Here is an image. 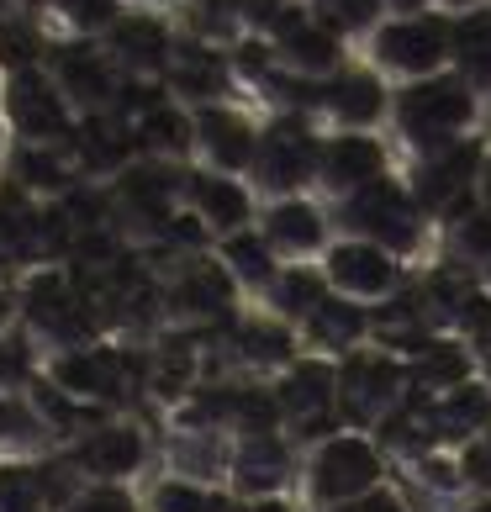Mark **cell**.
I'll use <instances>...</instances> for the list:
<instances>
[{
    "instance_id": "6da1fadb",
    "label": "cell",
    "mask_w": 491,
    "mask_h": 512,
    "mask_svg": "<svg viewBox=\"0 0 491 512\" xmlns=\"http://www.w3.org/2000/svg\"><path fill=\"white\" fill-rule=\"evenodd\" d=\"M486 101L470 90L455 69L428 74L412 85H391V117H386V143L396 148V164H423L433 154H449L455 143L481 132Z\"/></svg>"
},
{
    "instance_id": "7a4b0ae2",
    "label": "cell",
    "mask_w": 491,
    "mask_h": 512,
    "mask_svg": "<svg viewBox=\"0 0 491 512\" xmlns=\"http://www.w3.org/2000/svg\"><path fill=\"white\" fill-rule=\"evenodd\" d=\"M391 481V460L375 444V433L360 428H338L328 439H317L301 449V470H296V507L301 512H333L381 491Z\"/></svg>"
},
{
    "instance_id": "3957f363",
    "label": "cell",
    "mask_w": 491,
    "mask_h": 512,
    "mask_svg": "<svg viewBox=\"0 0 491 512\" xmlns=\"http://www.w3.org/2000/svg\"><path fill=\"white\" fill-rule=\"evenodd\" d=\"M328 217H333L338 238L381 243V249H391L396 259H407V264L418 259L423 243H428V217H423V206L412 201L402 169L386 175V180H375V185H365V191L344 196V201H333Z\"/></svg>"
},
{
    "instance_id": "277c9868",
    "label": "cell",
    "mask_w": 491,
    "mask_h": 512,
    "mask_svg": "<svg viewBox=\"0 0 491 512\" xmlns=\"http://www.w3.org/2000/svg\"><path fill=\"white\" fill-rule=\"evenodd\" d=\"M317 164H323V127L307 111H270L259 132V154L249 185L259 201L317 196Z\"/></svg>"
},
{
    "instance_id": "5b68a950",
    "label": "cell",
    "mask_w": 491,
    "mask_h": 512,
    "mask_svg": "<svg viewBox=\"0 0 491 512\" xmlns=\"http://www.w3.org/2000/svg\"><path fill=\"white\" fill-rule=\"evenodd\" d=\"M360 59L386 85H412V80H428V74H444L449 69V16L444 11L386 16L360 43Z\"/></svg>"
},
{
    "instance_id": "8992f818",
    "label": "cell",
    "mask_w": 491,
    "mask_h": 512,
    "mask_svg": "<svg viewBox=\"0 0 491 512\" xmlns=\"http://www.w3.org/2000/svg\"><path fill=\"white\" fill-rule=\"evenodd\" d=\"M301 111L317 117L323 132H386L391 85L354 53V59L344 69H333L328 80L301 85Z\"/></svg>"
},
{
    "instance_id": "52a82bcc",
    "label": "cell",
    "mask_w": 491,
    "mask_h": 512,
    "mask_svg": "<svg viewBox=\"0 0 491 512\" xmlns=\"http://www.w3.org/2000/svg\"><path fill=\"white\" fill-rule=\"evenodd\" d=\"M338 365V423L344 428H360L375 433L386 417L407 402V359H396L381 344H365Z\"/></svg>"
},
{
    "instance_id": "ba28073f",
    "label": "cell",
    "mask_w": 491,
    "mask_h": 512,
    "mask_svg": "<svg viewBox=\"0 0 491 512\" xmlns=\"http://www.w3.org/2000/svg\"><path fill=\"white\" fill-rule=\"evenodd\" d=\"M486 138L476 132V138H465L455 143L449 154H433L423 164H407L402 169V180H407V191L412 201L423 206V217L428 227H449V222H460L476 212V185H481V164H486Z\"/></svg>"
},
{
    "instance_id": "9c48e42d",
    "label": "cell",
    "mask_w": 491,
    "mask_h": 512,
    "mask_svg": "<svg viewBox=\"0 0 491 512\" xmlns=\"http://www.w3.org/2000/svg\"><path fill=\"white\" fill-rule=\"evenodd\" d=\"M0 117H6V132L22 148H59L74 138V122H80L48 64L0 80Z\"/></svg>"
},
{
    "instance_id": "30bf717a",
    "label": "cell",
    "mask_w": 491,
    "mask_h": 512,
    "mask_svg": "<svg viewBox=\"0 0 491 512\" xmlns=\"http://www.w3.org/2000/svg\"><path fill=\"white\" fill-rule=\"evenodd\" d=\"M259 132H264V117H254L238 96L196 106L191 111V164L212 169V175L249 180L254 154H259Z\"/></svg>"
},
{
    "instance_id": "8fae6325",
    "label": "cell",
    "mask_w": 491,
    "mask_h": 512,
    "mask_svg": "<svg viewBox=\"0 0 491 512\" xmlns=\"http://www.w3.org/2000/svg\"><path fill=\"white\" fill-rule=\"evenodd\" d=\"M16 307H22L27 338L48 344L53 354H74V349L96 344V322H90L80 291L69 286V275L59 270H37L22 286V296H16Z\"/></svg>"
},
{
    "instance_id": "7c38bea8",
    "label": "cell",
    "mask_w": 491,
    "mask_h": 512,
    "mask_svg": "<svg viewBox=\"0 0 491 512\" xmlns=\"http://www.w3.org/2000/svg\"><path fill=\"white\" fill-rule=\"evenodd\" d=\"M323 280L333 296L381 307V301H396L407 291V259H396L391 249L365 238H333L323 254Z\"/></svg>"
},
{
    "instance_id": "4fadbf2b",
    "label": "cell",
    "mask_w": 491,
    "mask_h": 512,
    "mask_svg": "<svg viewBox=\"0 0 491 512\" xmlns=\"http://www.w3.org/2000/svg\"><path fill=\"white\" fill-rule=\"evenodd\" d=\"M264 43L275 48L280 74H291V80H301V85L328 80L333 69H344L354 59V43H344L323 16H312V6H286V16L270 27Z\"/></svg>"
},
{
    "instance_id": "5bb4252c",
    "label": "cell",
    "mask_w": 491,
    "mask_h": 512,
    "mask_svg": "<svg viewBox=\"0 0 491 512\" xmlns=\"http://www.w3.org/2000/svg\"><path fill=\"white\" fill-rule=\"evenodd\" d=\"M396 148L386 132H323V164H317V201H344L365 185L396 175Z\"/></svg>"
},
{
    "instance_id": "9a60e30c",
    "label": "cell",
    "mask_w": 491,
    "mask_h": 512,
    "mask_svg": "<svg viewBox=\"0 0 491 512\" xmlns=\"http://www.w3.org/2000/svg\"><path fill=\"white\" fill-rule=\"evenodd\" d=\"M301 454L286 428H249L233 433L228 449V491L233 497H286L296 486Z\"/></svg>"
},
{
    "instance_id": "2e32d148",
    "label": "cell",
    "mask_w": 491,
    "mask_h": 512,
    "mask_svg": "<svg viewBox=\"0 0 491 512\" xmlns=\"http://www.w3.org/2000/svg\"><path fill=\"white\" fill-rule=\"evenodd\" d=\"M106 59L117 64L122 80H164L169 64H175V48H180V27L175 16H159V11H143V6H127L117 16V27L101 37Z\"/></svg>"
},
{
    "instance_id": "e0dca14e",
    "label": "cell",
    "mask_w": 491,
    "mask_h": 512,
    "mask_svg": "<svg viewBox=\"0 0 491 512\" xmlns=\"http://www.w3.org/2000/svg\"><path fill=\"white\" fill-rule=\"evenodd\" d=\"M259 233L270 243V254L280 264H323L333 233L328 201L317 196H280V201H259Z\"/></svg>"
},
{
    "instance_id": "ac0fdd59",
    "label": "cell",
    "mask_w": 491,
    "mask_h": 512,
    "mask_svg": "<svg viewBox=\"0 0 491 512\" xmlns=\"http://www.w3.org/2000/svg\"><path fill=\"white\" fill-rule=\"evenodd\" d=\"M180 206L196 217V227H206L212 243L259 222V196L249 180L212 175V169H196V164H185V175H180Z\"/></svg>"
},
{
    "instance_id": "d6986e66",
    "label": "cell",
    "mask_w": 491,
    "mask_h": 512,
    "mask_svg": "<svg viewBox=\"0 0 491 512\" xmlns=\"http://www.w3.org/2000/svg\"><path fill=\"white\" fill-rule=\"evenodd\" d=\"M69 470L80 481H106V486H132L148 465V439L138 423H96L64 449Z\"/></svg>"
},
{
    "instance_id": "ffe728a7",
    "label": "cell",
    "mask_w": 491,
    "mask_h": 512,
    "mask_svg": "<svg viewBox=\"0 0 491 512\" xmlns=\"http://www.w3.org/2000/svg\"><path fill=\"white\" fill-rule=\"evenodd\" d=\"M275 412L286 428H307L317 417L338 423V365L323 354H296L286 370L275 375Z\"/></svg>"
},
{
    "instance_id": "44dd1931",
    "label": "cell",
    "mask_w": 491,
    "mask_h": 512,
    "mask_svg": "<svg viewBox=\"0 0 491 512\" xmlns=\"http://www.w3.org/2000/svg\"><path fill=\"white\" fill-rule=\"evenodd\" d=\"M48 74L59 80L64 101L74 106V117L111 106V101H117V85H122V74H117V64L106 59L101 43H69V37H59V43H53Z\"/></svg>"
},
{
    "instance_id": "7402d4cb",
    "label": "cell",
    "mask_w": 491,
    "mask_h": 512,
    "mask_svg": "<svg viewBox=\"0 0 491 512\" xmlns=\"http://www.w3.org/2000/svg\"><path fill=\"white\" fill-rule=\"evenodd\" d=\"M64 454L43 460H0V512H59L80 486H59Z\"/></svg>"
},
{
    "instance_id": "603a6c76",
    "label": "cell",
    "mask_w": 491,
    "mask_h": 512,
    "mask_svg": "<svg viewBox=\"0 0 491 512\" xmlns=\"http://www.w3.org/2000/svg\"><path fill=\"white\" fill-rule=\"evenodd\" d=\"M370 307H360V301H344V296H323L317 307L307 312V322L296 328L301 338V349L307 354H323V359H344L354 349H365L370 344Z\"/></svg>"
},
{
    "instance_id": "cb8c5ba5",
    "label": "cell",
    "mask_w": 491,
    "mask_h": 512,
    "mask_svg": "<svg viewBox=\"0 0 491 512\" xmlns=\"http://www.w3.org/2000/svg\"><path fill=\"white\" fill-rule=\"evenodd\" d=\"M43 454H59V433L43 402L32 391H0V460H43Z\"/></svg>"
},
{
    "instance_id": "d4e9b609",
    "label": "cell",
    "mask_w": 491,
    "mask_h": 512,
    "mask_svg": "<svg viewBox=\"0 0 491 512\" xmlns=\"http://www.w3.org/2000/svg\"><path fill=\"white\" fill-rule=\"evenodd\" d=\"M481 365H476V354H470L455 333H439V338H428V344L407 359V391H418V396H444V391H455L465 381H476Z\"/></svg>"
},
{
    "instance_id": "484cf974",
    "label": "cell",
    "mask_w": 491,
    "mask_h": 512,
    "mask_svg": "<svg viewBox=\"0 0 491 512\" xmlns=\"http://www.w3.org/2000/svg\"><path fill=\"white\" fill-rule=\"evenodd\" d=\"M212 259L222 264V275L233 280V291L249 296L254 307L264 301V291H270L275 275H280V259L270 254V243H264L259 227H243V233H233V238H217Z\"/></svg>"
},
{
    "instance_id": "4316f807",
    "label": "cell",
    "mask_w": 491,
    "mask_h": 512,
    "mask_svg": "<svg viewBox=\"0 0 491 512\" xmlns=\"http://www.w3.org/2000/svg\"><path fill=\"white\" fill-rule=\"evenodd\" d=\"M428 412H433L439 449H465L470 439H481V433L491 428V386L476 375V381H465V386H455V391L433 396Z\"/></svg>"
},
{
    "instance_id": "83f0119b",
    "label": "cell",
    "mask_w": 491,
    "mask_h": 512,
    "mask_svg": "<svg viewBox=\"0 0 491 512\" xmlns=\"http://www.w3.org/2000/svg\"><path fill=\"white\" fill-rule=\"evenodd\" d=\"M449 69L481 101H491V6L449 16Z\"/></svg>"
},
{
    "instance_id": "f1b7e54d",
    "label": "cell",
    "mask_w": 491,
    "mask_h": 512,
    "mask_svg": "<svg viewBox=\"0 0 491 512\" xmlns=\"http://www.w3.org/2000/svg\"><path fill=\"white\" fill-rule=\"evenodd\" d=\"M175 27L191 43L233 48L238 37H249V0H180Z\"/></svg>"
},
{
    "instance_id": "f546056e",
    "label": "cell",
    "mask_w": 491,
    "mask_h": 512,
    "mask_svg": "<svg viewBox=\"0 0 491 512\" xmlns=\"http://www.w3.org/2000/svg\"><path fill=\"white\" fill-rule=\"evenodd\" d=\"M323 296H328L323 264H280V275H275V286L264 291L259 312L280 317L286 328H301V322H307V312H312Z\"/></svg>"
},
{
    "instance_id": "4dcf8cb0",
    "label": "cell",
    "mask_w": 491,
    "mask_h": 512,
    "mask_svg": "<svg viewBox=\"0 0 491 512\" xmlns=\"http://www.w3.org/2000/svg\"><path fill=\"white\" fill-rule=\"evenodd\" d=\"M53 53V37L37 16H22L11 6H0V80L11 74H27V69H43Z\"/></svg>"
},
{
    "instance_id": "1f68e13d",
    "label": "cell",
    "mask_w": 491,
    "mask_h": 512,
    "mask_svg": "<svg viewBox=\"0 0 491 512\" xmlns=\"http://www.w3.org/2000/svg\"><path fill=\"white\" fill-rule=\"evenodd\" d=\"M122 11H127V0H53L48 27L69 37V43H101L117 27Z\"/></svg>"
},
{
    "instance_id": "d6a6232c",
    "label": "cell",
    "mask_w": 491,
    "mask_h": 512,
    "mask_svg": "<svg viewBox=\"0 0 491 512\" xmlns=\"http://www.w3.org/2000/svg\"><path fill=\"white\" fill-rule=\"evenodd\" d=\"M222 502H228V491L191 476H159L143 491V512H222Z\"/></svg>"
},
{
    "instance_id": "836d02e7",
    "label": "cell",
    "mask_w": 491,
    "mask_h": 512,
    "mask_svg": "<svg viewBox=\"0 0 491 512\" xmlns=\"http://www.w3.org/2000/svg\"><path fill=\"white\" fill-rule=\"evenodd\" d=\"M444 233V249H449V264L455 270H465V275H486V264H491V212H470V217H460V222H449V227H439Z\"/></svg>"
},
{
    "instance_id": "e575fe53",
    "label": "cell",
    "mask_w": 491,
    "mask_h": 512,
    "mask_svg": "<svg viewBox=\"0 0 491 512\" xmlns=\"http://www.w3.org/2000/svg\"><path fill=\"white\" fill-rule=\"evenodd\" d=\"M307 6H312V16H323V22L344 37V43H354V48H360L365 37L386 22L381 0H307Z\"/></svg>"
},
{
    "instance_id": "d590c367",
    "label": "cell",
    "mask_w": 491,
    "mask_h": 512,
    "mask_svg": "<svg viewBox=\"0 0 491 512\" xmlns=\"http://www.w3.org/2000/svg\"><path fill=\"white\" fill-rule=\"evenodd\" d=\"M460 338V344L476 354V365H491V291L476 286L465 301H460V312H455V328H449Z\"/></svg>"
},
{
    "instance_id": "8d00e7d4",
    "label": "cell",
    "mask_w": 491,
    "mask_h": 512,
    "mask_svg": "<svg viewBox=\"0 0 491 512\" xmlns=\"http://www.w3.org/2000/svg\"><path fill=\"white\" fill-rule=\"evenodd\" d=\"M59 512H143V497L132 486H106V481H85Z\"/></svg>"
},
{
    "instance_id": "74e56055",
    "label": "cell",
    "mask_w": 491,
    "mask_h": 512,
    "mask_svg": "<svg viewBox=\"0 0 491 512\" xmlns=\"http://www.w3.org/2000/svg\"><path fill=\"white\" fill-rule=\"evenodd\" d=\"M37 344L22 333H0V391H27L32 386V375H37Z\"/></svg>"
},
{
    "instance_id": "f35d334b",
    "label": "cell",
    "mask_w": 491,
    "mask_h": 512,
    "mask_svg": "<svg viewBox=\"0 0 491 512\" xmlns=\"http://www.w3.org/2000/svg\"><path fill=\"white\" fill-rule=\"evenodd\" d=\"M455 460H460L465 486L476 491V497H491V428L481 433V439H470L465 449H455Z\"/></svg>"
},
{
    "instance_id": "ab89813d",
    "label": "cell",
    "mask_w": 491,
    "mask_h": 512,
    "mask_svg": "<svg viewBox=\"0 0 491 512\" xmlns=\"http://www.w3.org/2000/svg\"><path fill=\"white\" fill-rule=\"evenodd\" d=\"M333 512H412V502L396 491L391 481L381 486V491H370V497H360V502H349V507H333Z\"/></svg>"
},
{
    "instance_id": "60d3db41",
    "label": "cell",
    "mask_w": 491,
    "mask_h": 512,
    "mask_svg": "<svg viewBox=\"0 0 491 512\" xmlns=\"http://www.w3.org/2000/svg\"><path fill=\"white\" fill-rule=\"evenodd\" d=\"M222 512H301V507L291 497H233V491H228Z\"/></svg>"
},
{
    "instance_id": "b9f144b4",
    "label": "cell",
    "mask_w": 491,
    "mask_h": 512,
    "mask_svg": "<svg viewBox=\"0 0 491 512\" xmlns=\"http://www.w3.org/2000/svg\"><path fill=\"white\" fill-rule=\"evenodd\" d=\"M386 16H418V11H439V0H381Z\"/></svg>"
},
{
    "instance_id": "7bdbcfd3",
    "label": "cell",
    "mask_w": 491,
    "mask_h": 512,
    "mask_svg": "<svg viewBox=\"0 0 491 512\" xmlns=\"http://www.w3.org/2000/svg\"><path fill=\"white\" fill-rule=\"evenodd\" d=\"M11 11H22V16H37V22H48V11H53V0H6Z\"/></svg>"
},
{
    "instance_id": "ee69618b",
    "label": "cell",
    "mask_w": 491,
    "mask_h": 512,
    "mask_svg": "<svg viewBox=\"0 0 491 512\" xmlns=\"http://www.w3.org/2000/svg\"><path fill=\"white\" fill-rule=\"evenodd\" d=\"M476 201H481V212H491V148H486V164H481V185H476Z\"/></svg>"
},
{
    "instance_id": "f6af8a7d",
    "label": "cell",
    "mask_w": 491,
    "mask_h": 512,
    "mask_svg": "<svg viewBox=\"0 0 491 512\" xmlns=\"http://www.w3.org/2000/svg\"><path fill=\"white\" fill-rule=\"evenodd\" d=\"M476 6H491V0H439L444 16H460V11H476Z\"/></svg>"
},
{
    "instance_id": "bcb514c9",
    "label": "cell",
    "mask_w": 491,
    "mask_h": 512,
    "mask_svg": "<svg viewBox=\"0 0 491 512\" xmlns=\"http://www.w3.org/2000/svg\"><path fill=\"white\" fill-rule=\"evenodd\" d=\"M460 512H491V497H470Z\"/></svg>"
},
{
    "instance_id": "7dc6e473",
    "label": "cell",
    "mask_w": 491,
    "mask_h": 512,
    "mask_svg": "<svg viewBox=\"0 0 491 512\" xmlns=\"http://www.w3.org/2000/svg\"><path fill=\"white\" fill-rule=\"evenodd\" d=\"M481 286H486V291H491V264H486V275H481Z\"/></svg>"
}]
</instances>
